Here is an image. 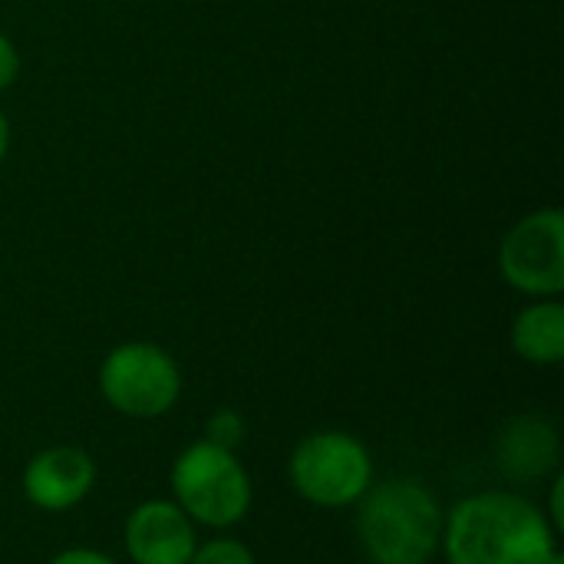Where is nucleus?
Wrapping results in <instances>:
<instances>
[{"label": "nucleus", "instance_id": "1", "mask_svg": "<svg viewBox=\"0 0 564 564\" xmlns=\"http://www.w3.org/2000/svg\"><path fill=\"white\" fill-rule=\"evenodd\" d=\"M558 549L545 509L512 489L473 492L443 519L446 564H549Z\"/></svg>", "mask_w": 564, "mask_h": 564}, {"label": "nucleus", "instance_id": "2", "mask_svg": "<svg viewBox=\"0 0 564 564\" xmlns=\"http://www.w3.org/2000/svg\"><path fill=\"white\" fill-rule=\"evenodd\" d=\"M446 509L423 479L390 476L357 502V539L370 564H433Z\"/></svg>", "mask_w": 564, "mask_h": 564}, {"label": "nucleus", "instance_id": "3", "mask_svg": "<svg viewBox=\"0 0 564 564\" xmlns=\"http://www.w3.org/2000/svg\"><path fill=\"white\" fill-rule=\"evenodd\" d=\"M172 502L202 529L228 532L241 525L254 502V486L238 453L195 440L169 469Z\"/></svg>", "mask_w": 564, "mask_h": 564}, {"label": "nucleus", "instance_id": "4", "mask_svg": "<svg viewBox=\"0 0 564 564\" xmlns=\"http://www.w3.org/2000/svg\"><path fill=\"white\" fill-rule=\"evenodd\" d=\"M291 489L317 509H350L377 482L367 443L347 430L307 433L288 459Z\"/></svg>", "mask_w": 564, "mask_h": 564}, {"label": "nucleus", "instance_id": "5", "mask_svg": "<svg viewBox=\"0 0 564 564\" xmlns=\"http://www.w3.org/2000/svg\"><path fill=\"white\" fill-rule=\"evenodd\" d=\"M99 393L109 410L126 420H162L182 400V367L178 360L152 340L116 344L96 373Z\"/></svg>", "mask_w": 564, "mask_h": 564}, {"label": "nucleus", "instance_id": "6", "mask_svg": "<svg viewBox=\"0 0 564 564\" xmlns=\"http://www.w3.org/2000/svg\"><path fill=\"white\" fill-rule=\"evenodd\" d=\"M502 281L525 294L562 297L564 291V215L562 208L545 205L519 218L499 245Z\"/></svg>", "mask_w": 564, "mask_h": 564}, {"label": "nucleus", "instance_id": "7", "mask_svg": "<svg viewBox=\"0 0 564 564\" xmlns=\"http://www.w3.org/2000/svg\"><path fill=\"white\" fill-rule=\"evenodd\" d=\"M23 499L50 516L69 512L89 499L96 489V459L79 446L40 449L20 476Z\"/></svg>", "mask_w": 564, "mask_h": 564}, {"label": "nucleus", "instance_id": "8", "mask_svg": "<svg viewBox=\"0 0 564 564\" xmlns=\"http://www.w3.org/2000/svg\"><path fill=\"white\" fill-rule=\"evenodd\" d=\"M198 542V525L172 499L139 502L122 525V545L132 564H188Z\"/></svg>", "mask_w": 564, "mask_h": 564}, {"label": "nucleus", "instance_id": "9", "mask_svg": "<svg viewBox=\"0 0 564 564\" xmlns=\"http://www.w3.org/2000/svg\"><path fill=\"white\" fill-rule=\"evenodd\" d=\"M496 463L516 486H532L562 473V436L555 423L532 413L509 420L496 443Z\"/></svg>", "mask_w": 564, "mask_h": 564}, {"label": "nucleus", "instance_id": "10", "mask_svg": "<svg viewBox=\"0 0 564 564\" xmlns=\"http://www.w3.org/2000/svg\"><path fill=\"white\" fill-rule=\"evenodd\" d=\"M512 350L532 367H555L564 360V304L562 297L529 301L509 330Z\"/></svg>", "mask_w": 564, "mask_h": 564}, {"label": "nucleus", "instance_id": "11", "mask_svg": "<svg viewBox=\"0 0 564 564\" xmlns=\"http://www.w3.org/2000/svg\"><path fill=\"white\" fill-rule=\"evenodd\" d=\"M245 436H248V423H245V416L238 413V410H231V406H221V410H215L208 420H205V443H212V446H221V449H231V453H238V446L245 443Z\"/></svg>", "mask_w": 564, "mask_h": 564}, {"label": "nucleus", "instance_id": "12", "mask_svg": "<svg viewBox=\"0 0 564 564\" xmlns=\"http://www.w3.org/2000/svg\"><path fill=\"white\" fill-rule=\"evenodd\" d=\"M188 564H258L254 562V552L241 542V539H231V535H218V539H208V542H198Z\"/></svg>", "mask_w": 564, "mask_h": 564}, {"label": "nucleus", "instance_id": "13", "mask_svg": "<svg viewBox=\"0 0 564 564\" xmlns=\"http://www.w3.org/2000/svg\"><path fill=\"white\" fill-rule=\"evenodd\" d=\"M20 50H17V43L0 30V93L3 89H10L17 79H20Z\"/></svg>", "mask_w": 564, "mask_h": 564}, {"label": "nucleus", "instance_id": "14", "mask_svg": "<svg viewBox=\"0 0 564 564\" xmlns=\"http://www.w3.org/2000/svg\"><path fill=\"white\" fill-rule=\"evenodd\" d=\"M46 564H116L112 555L99 552V549H86V545H76V549H63L56 552Z\"/></svg>", "mask_w": 564, "mask_h": 564}, {"label": "nucleus", "instance_id": "15", "mask_svg": "<svg viewBox=\"0 0 564 564\" xmlns=\"http://www.w3.org/2000/svg\"><path fill=\"white\" fill-rule=\"evenodd\" d=\"M549 522L555 525V532L562 535L564 532V476L555 473L552 476V492H549V509H545Z\"/></svg>", "mask_w": 564, "mask_h": 564}, {"label": "nucleus", "instance_id": "16", "mask_svg": "<svg viewBox=\"0 0 564 564\" xmlns=\"http://www.w3.org/2000/svg\"><path fill=\"white\" fill-rule=\"evenodd\" d=\"M10 142H13V126H10V116L0 109V165L10 155Z\"/></svg>", "mask_w": 564, "mask_h": 564}, {"label": "nucleus", "instance_id": "17", "mask_svg": "<svg viewBox=\"0 0 564 564\" xmlns=\"http://www.w3.org/2000/svg\"><path fill=\"white\" fill-rule=\"evenodd\" d=\"M549 564H564V555H562V549H558V552H555V555H552V558H549Z\"/></svg>", "mask_w": 564, "mask_h": 564}]
</instances>
